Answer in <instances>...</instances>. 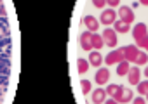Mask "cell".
I'll return each mask as SVG.
<instances>
[{
  "instance_id": "d4e9b609",
  "label": "cell",
  "mask_w": 148,
  "mask_h": 104,
  "mask_svg": "<svg viewBox=\"0 0 148 104\" xmlns=\"http://www.w3.org/2000/svg\"><path fill=\"white\" fill-rule=\"evenodd\" d=\"M105 104H120V102H119L117 99H113V97H112V99H108V101H105Z\"/></svg>"
},
{
  "instance_id": "5b68a950",
  "label": "cell",
  "mask_w": 148,
  "mask_h": 104,
  "mask_svg": "<svg viewBox=\"0 0 148 104\" xmlns=\"http://www.w3.org/2000/svg\"><path fill=\"white\" fill-rule=\"evenodd\" d=\"M115 21H117V14L113 9H106L101 12V24L108 26V24H115Z\"/></svg>"
},
{
  "instance_id": "603a6c76",
  "label": "cell",
  "mask_w": 148,
  "mask_h": 104,
  "mask_svg": "<svg viewBox=\"0 0 148 104\" xmlns=\"http://www.w3.org/2000/svg\"><path fill=\"white\" fill-rule=\"evenodd\" d=\"M106 4H108L112 9H113V7H117V5L120 4V0H106Z\"/></svg>"
},
{
  "instance_id": "9c48e42d",
  "label": "cell",
  "mask_w": 148,
  "mask_h": 104,
  "mask_svg": "<svg viewBox=\"0 0 148 104\" xmlns=\"http://www.w3.org/2000/svg\"><path fill=\"white\" fill-rule=\"evenodd\" d=\"M127 80L131 85H138L139 83V68L138 66H131L129 73H127Z\"/></svg>"
},
{
  "instance_id": "52a82bcc",
  "label": "cell",
  "mask_w": 148,
  "mask_h": 104,
  "mask_svg": "<svg viewBox=\"0 0 148 104\" xmlns=\"http://www.w3.org/2000/svg\"><path fill=\"white\" fill-rule=\"evenodd\" d=\"M96 83L98 85H105L108 80H110V71H108V68H99L98 69V73H96Z\"/></svg>"
},
{
  "instance_id": "8fae6325",
  "label": "cell",
  "mask_w": 148,
  "mask_h": 104,
  "mask_svg": "<svg viewBox=\"0 0 148 104\" xmlns=\"http://www.w3.org/2000/svg\"><path fill=\"white\" fill-rule=\"evenodd\" d=\"M122 90H124L122 85H108V87H106V94L112 95L113 99H117V97L122 94Z\"/></svg>"
},
{
  "instance_id": "5bb4252c",
  "label": "cell",
  "mask_w": 148,
  "mask_h": 104,
  "mask_svg": "<svg viewBox=\"0 0 148 104\" xmlns=\"http://www.w3.org/2000/svg\"><path fill=\"white\" fill-rule=\"evenodd\" d=\"M89 63H91V66H96V68H99L101 66V63H103V57H101V54L96 50V52H91V56H89Z\"/></svg>"
},
{
  "instance_id": "7a4b0ae2",
  "label": "cell",
  "mask_w": 148,
  "mask_h": 104,
  "mask_svg": "<svg viewBox=\"0 0 148 104\" xmlns=\"http://www.w3.org/2000/svg\"><path fill=\"white\" fill-rule=\"evenodd\" d=\"M124 59H125V56H124V47H122V49H117V50H113V52H110V54L106 56V64H108V66L119 64V63H122Z\"/></svg>"
},
{
  "instance_id": "3957f363",
  "label": "cell",
  "mask_w": 148,
  "mask_h": 104,
  "mask_svg": "<svg viewBox=\"0 0 148 104\" xmlns=\"http://www.w3.org/2000/svg\"><path fill=\"white\" fill-rule=\"evenodd\" d=\"M103 40H105V44L108 45V47H115L117 45V42H119V38H117V31L115 30H112V28H106L105 31H103Z\"/></svg>"
},
{
  "instance_id": "ac0fdd59",
  "label": "cell",
  "mask_w": 148,
  "mask_h": 104,
  "mask_svg": "<svg viewBox=\"0 0 148 104\" xmlns=\"http://www.w3.org/2000/svg\"><path fill=\"white\" fill-rule=\"evenodd\" d=\"M89 64H91V63H87L86 59H79V61H77V66H79V73H80V75H84V73L89 69Z\"/></svg>"
},
{
  "instance_id": "ba28073f",
  "label": "cell",
  "mask_w": 148,
  "mask_h": 104,
  "mask_svg": "<svg viewBox=\"0 0 148 104\" xmlns=\"http://www.w3.org/2000/svg\"><path fill=\"white\" fill-rule=\"evenodd\" d=\"M80 45H82V49H86V50H92V49H94V47H92V33H89V31L82 33V37H80Z\"/></svg>"
},
{
  "instance_id": "9a60e30c",
  "label": "cell",
  "mask_w": 148,
  "mask_h": 104,
  "mask_svg": "<svg viewBox=\"0 0 148 104\" xmlns=\"http://www.w3.org/2000/svg\"><path fill=\"white\" fill-rule=\"evenodd\" d=\"M129 69H131L129 61H127V59H124V61H122V63H119V66H117V75H119V76H124V75H127V73H129Z\"/></svg>"
},
{
  "instance_id": "7402d4cb",
  "label": "cell",
  "mask_w": 148,
  "mask_h": 104,
  "mask_svg": "<svg viewBox=\"0 0 148 104\" xmlns=\"http://www.w3.org/2000/svg\"><path fill=\"white\" fill-rule=\"evenodd\" d=\"M92 4H94L96 7H99V9H101V7H105V5H106V0H92Z\"/></svg>"
},
{
  "instance_id": "30bf717a",
  "label": "cell",
  "mask_w": 148,
  "mask_h": 104,
  "mask_svg": "<svg viewBox=\"0 0 148 104\" xmlns=\"http://www.w3.org/2000/svg\"><path fill=\"white\" fill-rule=\"evenodd\" d=\"M84 24L87 26L89 31H96V30L99 28V23H98V19H96L94 16H86V18H84Z\"/></svg>"
},
{
  "instance_id": "d6986e66",
  "label": "cell",
  "mask_w": 148,
  "mask_h": 104,
  "mask_svg": "<svg viewBox=\"0 0 148 104\" xmlns=\"http://www.w3.org/2000/svg\"><path fill=\"white\" fill-rule=\"evenodd\" d=\"M136 87H138V94H141V95H148V80L139 82Z\"/></svg>"
},
{
  "instance_id": "4316f807",
  "label": "cell",
  "mask_w": 148,
  "mask_h": 104,
  "mask_svg": "<svg viewBox=\"0 0 148 104\" xmlns=\"http://www.w3.org/2000/svg\"><path fill=\"white\" fill-rule=\"evenodd\" d=\"M145 76H146V78H148V66H146V68H145Z\"/></svg>"
},
{
  "instance_id": "f1b7e54d",
  "label": "cell",
  "mask_w": 148,
  "mask_h": 104,
  "mask_svg": "<svg viewBox=\"0 0 148 104\" xmlns=\"http://www.w3.org/2000/svg\"><path fill=\"white\" fill-rule=\"evenodd\" d=\"M146 52H148V49H146Z\"/></svg>"
},
{
  "instance_id": "4fadbf2b",
  "label": "cell",
  "mask_w": 148,
  "mask_h": 104,
  "mask_svg": "<svg viewBox=\"0 0 148 104\" xmlns=\"http://www.w3.org/2000/svg\"><path fill=\"white\" fill-rule=\"evenodd\" d=\"M113 30H115L117 33H127V31L131 30V26H129L127 23H124L122 19H119V21H115V24H113Z\"/></svg>"
},
{
  "instance_id": "e0dca14e",
  "label": "cell",
  "mask_w": 148,
  "mask_h": 104,
  "mask_svg": "<svg viewBox=\"0 0 148 104\" xmlns=\"http://www.w3.org/2000/svg\"><path fill=\"white\" fill-rule=\"evenodd\" d=\"M103 45H105V40H103V37H99V35L92 33V47H94L96 50H99Z\"/></svg>"
},
{
  "instance_id": "277c9868",
  "label": "cell",
  "mask_w": 148,
  "mask_h": 104,
  "mask_svg": "<svg viewBox=\"0 0 148 104\" xmlns=\"http://www.w3.org/2000/svg\"><path fill=\"white\" fill-rule=\"evenodd\" d=\"M139 52H141V49H139L136 44H134V45H127V47H124V56H125V59H127L129 63H136Z\"/></svg>"
},
{
  "instance_id": "2e32d148",
  "label": "cell",
  "mask_w": 148,
  "mask_h": 104,
  "mask_svg": "<svg viewBox=\"0 0 148 104\" xmlns=\"http://www.w3.org/2000/svg\"><path fill=\"white\" fill-rule=\"evenodd\" d=\"M132 99H134V97H132V90H129V88H127V90L124 88L122 94L117 97V101H119L120 104H122V102H129V101H132Z\"/></svg>"
},
{
  "instance_id": "ffe728a7",
  "label": "cell",
  "mask_w": 148,
  "mask_h": 104,
  "mask_svg": "<svg viewBox=\"0 0 148 104\" xmlns=\"http://www.w3.org/2000/svg\"><path fill=\"white\" fill-rule=\"evenodd\" d=\"M146 63H148V52H143V50H141L134 64H138V66H141V64H146Z\"/></svg>"
},
{
  "instance_id": "7c38bea8",
  "label": "cell",
  "mask_w": 148,
  "mask_h": 104,
  "mask_svg": "<svg viewBox=\"0 0 148 104\" xmlns=\"http://www.w3.org/2000/svg\"><path fill=\"white\" fill-rule=\"evenodd\" d=\"M105 99H106V90H103V88H98V90H94V92H92V101H94L96 104H101V102H105Z\"/></svg>"
},
{
  "instance_id": "484cf974",
  "label": "cell",
  "mask_w": 148,
  "mask_h": 104,
  "mask_svg": "<svg viewBox=\"0 0 148 104\" xmlns=\"http://www.w3.org/2000/svg\"><path fill=\"white\" fill-rule=\"evenodd\" d=\"M138 2H139L141 5H148V0H138Z\"/></svg>"
},
{
  "instance_id": "8992f818",
  "label": "cell",
  "mask_w": 148,
  "mask_h": 104,
  "mask_svg": "<svg viewBox=\"0 0 148 104\" xmlns=\"http://www.w3.org/2000/svg\"><path fill=\"white\" fill-rule=\"evenodd\" d=\"M119 14H120V19H122L124 23H127V24H131V23L134 21V12H132V9H131V7H127V5L120 7Z\"/></svg>"
},
{
  "instance_id": "6da1fadb",
  "label": "cell",
  "mask_w": 148,
  "mask_h": 104,
  "mask_svg": "<svg viewBox=\"0 0 148 104\" xmlns=\"http://www.w3.org/2000/svg\"><path fill=\"white\" fill-rule=\"evenodd\" d=\"M132 37H134L136 45H138L141 50H146V49H148V28H146L145 23H139V24L134 26Z\"/></svg>"
},
{
  "instance_id": "cb8c5ba5",
  "label": "cell",
  "mask_w": 148,
  "mask_h": 104,
  "mask_svg": "<svg viewBox=\"0 0 148 104\" xmlns=\"http://www.w3.org/2000/svg\"><path fill=\"white\" fill-rule=\"evenodd\" d=\"M132 104H146V101L139 95V97H136V99H132Z\"/></svg>"
},
{
  "instance_id": "83f0119b",
  "label": "cell",
  "mask_w": 148,
  "mask_h": 104,
  "mask_svg": "<svg viewBox=\"0 0 148 104\" xmlns=\"http://www.w3.org/2000/svg\"><path fill=\"white\" fill-rule=\"evenodd\" d=\"M146 101H148V95H146Z\"/></svg>"
},
{
  "instance_id": "44dd1931",
  "label": "cell",
  "mask_w": 148,
  "mask_h": 104,
  "mask_svg": "<svg viewBox=\"0 0 148 104\" xmlns=\"http://www.w3.org/2000/svg\"><path fill=\"white\" fill-rule=\"evenodd\" d=\"M89 90H91V83H89L87 80H82V92H84V94H87Z\"/></svg>"
}]
</instances>
